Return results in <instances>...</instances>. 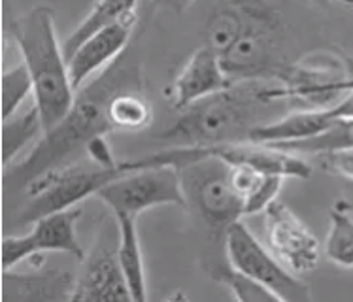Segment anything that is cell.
Returning <instances> with one entry per match:
<instances>
[{"label":"cell","mask_w":353,"mask_h":302,"mask_svg":"<svg viewBox=\"0 0 353 302\" xmlns=\"http://www.w3.org/2000/svg\"><path fill=\"white\" fill-rule=\"evenodd\" d=\"M134 85H142V70L137 59L125 51L116 63L79 89L72 108L55 127L43 132L19 163L4 168V189L25 191L43 174L79 161L94 138L116 130L108 114L112 97Z\"/></svg>","instance_id":"cell-1"},{"label":"cell","mask_w":353,"mask_h":302,"mask_svg":"<svg viewBox=\"0 0 353 302\" xmlns=\"http://www.w3.org/2000/svg\"><path fill=\"white\" fill-rule=\"evenodd\" d=\"M289 102L280 79L232 81L231 85L183 108L176 121L159 132L170 148H210L248 142L253 129L281 117Z\"/></svg>","instance_id":"cell-2"},{"label":"cell","mask_w":353,"mask_h":302,"mask_svg":"<svg viewBox=\"0 0 353 302\" xmlns=\"http://www.w3.org/2000/svg\"><path fill=\"white\" fill-rule=\"evenodd\" d=\"M10 32L32 78V99L42 115L43 130H50L72 108L78 93L70 79L65 50L59 43L53 10L30 8L10 23Z\"/></svg>","instance_id":"cell-3"},{"label":"cell","mask_w":353,"mask_h":302,"mask_svg":"<svg viewBox=\"0 0 353 302\" xmlns=\"http://www.w3.org/2000/svg\"><path fill=\"white\" fill-rule=\"evenodd\" d=\"M281 51V14L267 0H248L244 30L219 59L231 81L280 79L289 66Z\"/></svg>","instance_id":"cell-4"},{"label":"cell","mask_w":353,"mask_h":302,"mask_svg":"<svg viewBox=\"0 0 353 302\" xmlns=\"http://www.w3.org/2000/svg\"><path fill=\"white\" fill-rule=\"evenodd\" d=\"M123 161L117 166H102L91 159L76 161L43 174L25 189L27 202L14 219L15 227H29L40 217L76 208L87 197H97L104 185L125 174Z\"/></svg>","instance_id":"cell-5"},{"label":"cell","mask_w":353,"mask_h":302,"mask_svg":"<svg viewBox=\"0 0 353 302\" xmlns=\"http://www.w3.org/2000/svg\"><path fill=\"white\" fill-rule=\"evenodd\" d=\"M112 216L137 217L155 206H188L180 168L152 165L132 168L97 193Z\"/></svg>","instance_id":"cell-6"},{"label":"cell","mask_w":353,"mask_h":302,"mask_svg":"<svg viewBox=\"0 0 353 302\" xmlns=\"http://www.w3.org/2000/svg\"><path fill=\"white\" fill-rule=\"evenodd\" d=\"M188 202L216 234H223L244 214V199L232 188L229 165L217 157H202L180 168Z\"/></svg>","instance_id":"cell-7"},{"label":"cell","mask_w":353,"mask_h":302,"mask_svg":"<svg viewBox=\"0 0 353 302\" xmlns=\"http://www.w3.org/2000/svg\"><path fill=\"white\" fill-rule=\"evenodd\" d=\"M225 252L227 263L232 268L270 289L280 302L312 301L310 288L301 280V276L281 265L274 253L261 244L242 219L232 223L225 232Z\"/></svg>","instance_id":"cell-8"},{"label":"cell","mask_w":353,"mask_h":302,"mask_svg":"<svg viewBox=\"0 0 353 302\" xmlns=\"http://www.w3.org/2000/svg\"><path fill=\"white\" fill-rule=\"evenodd\" d=\"M119 227L116 217L101 225L93 250L85 255L83 268L76 276L72 302L87 301H132L129 283L123 274L119 255Z\"/></svg>","instance_id":"cell-9"},{"label":"cell","mask_w":353,"mask_h":302,"mask_svg":"<svg viewBox=\"0 0 353 302\" xmlns=\"http://www.w3.org/2000/svg\"><path fill=\"white\" fill-rule=\"evenodd\" d=\"M280 81L289 102H303L304 108H329L352 91L353 72L339 59L317 55L289 65Z\"/></svg>","instance_id":"cell-10"},{"label":"cell","mask_w":353,"mask_h":302,"mask_svg":"<svg viewBox=\"0 0 353 302\" xmlns=\"http://www.w3.org/2000/svg\"><path fill=\"white\" fill-rule=\"evenodd\" d=\"M81 217V210H63L40 217L30 225L32 229L19 236H4L2 240V268H14L23 261L34 259L40 253H68L81 263L85 250L79 244L76 223Z\"/></svg>","instance_id":"cell-11"},{"label":"cell","mask_w":353,"mask_h":302,"mask_svg":"<svg viewBox=\"0 0 353 302\" xmlns=\"http://www.w3.org/2000/svg\"><path fill=\"white\" fill-rule=\"evenodd\" d=\"M267 242L281 265L296 276L312 272L321 259V245L288 204L274 201L267 210Z\"/></svg>","instance_id":"cell-12"},{"label":"cell","mask_w":353,"mask_h":302,"mask_svg":"<svg viewBox=\"0 0 353 302\" xmlns=\"http://www.w3.org/2000/svg\"><path fill=\"white\" fill-rule=\"evenodd\" d=\"M137 23L138 14L134 12L102 27L87 38L85 42H81L72 57L68 59V72L76 91H79L87 81H91L97 74L106 70L129 50Z\"/></svg>","instance_id":"cell-13"},{"label":"cell","mask_w":353,"mask_h":302,"mask_svg":"<svg viewBox=\"0 0 353 302\" xmlns=\"http://www.w3.org/2000/svg\"><path fill=\"white\" fill-rule=\"evenodd\" d=\"M346 110L342 101L329 108H303L288 112L274 121L265 123L252 130L248 142L257 144H285L319 137L331 130L336 123L346 121Z\"/></svg>","instance_id":"cell-14"},{"label":"cell","mask_w":353,"mask_h":302,"mask_svg":"<svg viewBox=\"0 0 353 302\" xmlns=\"http://www.w3.org/2000/svg\"><path fill=\"white\" fill-rule=\"evenodd\" d=\"M231 83L219 55L208 46H202L189 57L178 78L174 79L170 94L174 106L183 110L210 94L223 91Z\"/></svg>","instance_id":"cell-15"},{"label":"cell","mask_w":353,"mask_h":302,"mask_svg":"<svg viewBox=\"0 0 353 302\" xmlns=\"http://www.w3.org/2000/svg\"><path fill=\"white\" fill-rule=\"evenodd\" d=\"M76 276L68 270L42 268L32 272H2V302H72Z\"/></svg>","instance_id":"cell-16"},{"label":"cell","mask_w":353,"mask_h":302,"mask_svg":"<svg viewBox=\"0 0 353 302\" xmlns=\"http://www.w3.org/2000/svg\"><path fill=\"white\" fill-rule=\"evenodd\" d=\"M119 227V244H117V255L121 263L123 274L129 283L132 301H148V281H145L144 253L140 245L137 229V217L130 216H114Z\"/></svg>","instance_id":"cell-17"},{"label":"cell","mask_w":353,"mask_h":302,"mask_svg":"<svg viewBox=\"0 0 353 302\" xmlns=\"http://www.w3.org/2000/svg\"><path fill=\"white\" fill-rule=\"evenodd\" d=\"M325 257L332 265L353 268V202L339 199L329 210V232L325 238Z\"/></svg>","instance_id":"cell-18"},{"label":"cell","mask_w":353,"mask_h":302,"mask_svg":"<svg viewBox=\"0 0 353 302\" xmlns=\"http://www.w3.org/2000/svg\"><path fill=\"white\" fill-rule=\"evenodd\" d=\"M248 19V0H227L210 15L204 38L210 50H214L221 57L225 51L236 42L242 34Z\"/></svg>","instance_id":"cell-19"},{"label":"cell","mask_w":353,"mask_h":302,"mask_svg":"<svg viewBox=\"0 0 353 302\" xmlns=\"http://www.w3.org/2000/svg\"><path fill=\"white\" fill-rule=\"evenodd\" d=\"M138 2L140 0H97V4L74 27V30L68 34L65 43H63L66 61L72 57L74 51L78 50L81 42H85L93 32H97L102 27H106L110 23L117 21V19H123L127 15L134 14Z\"/></svg>","instance_id":"cell-20"},{"label":"cell","mask_w":353,"mask_h":302,"mask_svg":"<svg viewBox=\"0 0 353 302\" xmlns=\"http://www.w3.org/2000/svg\"><path fill=\"white\" fill-rule=\"evenodd\" d=\"M43 130L42 115L38 112L37 104L32 108L25 110L23 114H15L8 119H2V165L4 168L12 165V161L21 153L29 151L34 140H40Z\"/></svg>","instance_id":"cell-21"},{"label":"cell","mask_w":353,"mask_h":302,"mask_svg":"<svg viewBox=\"0 0 353 302\" xmlns=\"http://www.w3.org/2000/svg\"><path fill=\"white\" fill-rule=\"evenodd\" d=\"M110 121L116 130H140L152 121V106L142 93V85L125 87L112 97Z\"/></svg>","instance_id":"cell-22"},{"label":"cell","mask_w":353,"mask_h":302,"mask_svg":"<svg viewBox=\"0 0 353 302\" xmlns=\"http://www.w3.org/2000/svg\"><path fill=\"white\" fill-rule=\"evenodd\" d=\"M210 276L219 283H223L225 288L231 291L232 296L240 302H280V299L270 289L261 285L259 281L253 280L250 276L238 272L229 263L212 266Z\"/></svg>","instance_id":"cell-23"},{"label":"cell","mask_w":353,"mask_h":302,"mask_svg":"<svg viewBox=\"0 0 353 302\" xmlns=\"http://www.w3.org/2000/svg\"><path fill=\"white\" fill-rule=\"evenodd\" d=\"M270 145L291 151V153H299V155H314V153H321V151L346 148V145H353V121L336 123L331 130H327V132L319 134V137L308 138V140Z\"/></svg>","instance_id":"cell-24"},{"label":"cell","mask_w":353,"mask_h":302,"mask_svg":"<svg viewBox=\"0 0 353 302\" xmlns=\"http://www.w3.org/2000/svg\"><path fill=\"white\" fill-rule=\"evenodd\" d=\"M29 94H34V87L29 70L23 63L2 74V119L17 114Z\"/></svg>","instance_id":"cell-25"},{"label":"cell","mask_w":353,"mask_h":302,"mask_svg":"<svg viewBox=\"0 0 353 302\" xmlns=\"http://www.w3.org/2000/svg\"><path fill=\"white\" fill-rule=\"evenodd\" d=\"M283 181H285V178H281V176H272V174L263 176V180L259 181V185L255 188V191H253L250 197H245V216L265 214V210H267L272 202L278 201V194H280Z\"/></svg>","instance_id":"cell-26"},{"label":"cell","mask_w":353,"mask_h":302,"mask_svg":"<svg viewBox=\"0 0 353 302\" xmlns=\"http://www.w3.org/2000/svg\"><path fill=\"white\" fill-rule=\"evenodd\" d=\"M314 157L321 170L339 176L342 180L353 181V145L314 153Z\"/></svg>","instance_id":"cell-27"},{"label":"cell","mask_w":353,"mask_h":302,"mask_svg":"<svg viewBox=\"0 0 353 302\" xmlns=\"http://www.w3.org/2000/svg\"><path fill=\"white\" fill-rule=\"evenodd\" d=\"M263 176L267 174L257 172L255 168L245 165H229V178H231L232 188L236 189V193L245 201V197L255 191V188L259 185V181L263 180Z\"/></svg>","instance_id":"cell-28"},{"label":"cell","mask_w":353,"mask_h":302,"mask_svg":"<svg viewBox=\"0 0 353 302\" xmlns=\"http://www.w3.org/2000/svg\"><path fill=\"white\" fill-rule=\"evenodd\" d=\"M195 0H153V4L163 10H168V12H174V14H181L185 12Z\"/></svg>","instance_id":"cell-29"},{"label":"cell","mask_w":353,"mask_h":302,"mask_svg":"<svg viewBox=\"0 0 353 302\" xmlns=\"http://www.w3.org/2000/svg\"><path fill=\"white\" fill-rule=\"evenodd\" d=\"M327 2H332V4L346 8V10H353V0H327Z\"/></svg>","instance_id":"cell-30"},{"label":"cell","mask_w":353,"mask_h":302,"mask_svg":"<svg viewBox=\"0 0 353 302\" xmlns=\"http://www.w3.org/2000/svg\"><path fill=\"white\" fill-rule=\"evenodd\" d=\"M347 183H350V191H352V194H353V181H347Z\"/></svg>","instance_id":"cell-31"}]
</instances>
